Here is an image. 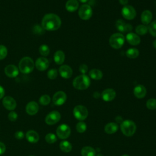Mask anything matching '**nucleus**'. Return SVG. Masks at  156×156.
I'll use <instances>...</instances> for the list:
<instances>
[{
	"mask_svg": "<svg viewBox=\"0 0 156 156\" xmlns=\"http://www.w3.org/2000/svg\"><path fill=\"white\" fill-rule=\"evenodd\" d=\"M126 54L129 58H135L139 55V51L134 48H130L127 50Z\"/></svg>",
	"mask_w": 156,
	"mask_h": 156,
	"instance_id": "obj_29",
	"label": "nucleus"
},
{
	"mask_svg": "<svg viewBox=\"0 0 156 156\" xmlns=\"http://www.w3.org/2000/svg\"><path fill=\"white\" fill-rule=\"evenodd\" d=\"M120 129L122 133L124 135H126V136H131L135 133L136 126L133 121L127 119L123 121L121 123Z\"/></svg>",
	"mask_w": 156,
	"mask_h": 156,
	"instance_id": "obj_4",
	"label": "nucleus"
},
{
	"mask_svg": "<svg viewBox=\"0 0 156 156\" xmlns=\"http://www.w3.org/2000/svg\"><path fill=\"white\" fill-rule=\"evenodd\" d=\"M148 31V27L144 24H140L135 28V32L137 34L140 35H145Z\"/></svg>",
	"mask_w": 156,
	"mask_h": 156,
	"instance_id": "obj_30",
	"label": "nucleus"
},
{
	"mask_svg": "<svg viewBox=\"0 0 156 156\" xmlns=\"http://www.w3.org/2000/svg\"><path fill=\"white\" fill-rule=\"evenodd\" d=\"M56 133L59 138L66 139L71 134V129L67 124H62L57 128Z\"/></svg>",
	"mask_w": 156,
	"mask_h": 156,
	"instance_id": "obj_8",
	"label": "nucleus"
},
{
	"mask_svg": "<svg viewBox=\"0 0 156 156\" xmlns=\"http://www.w3.org/2000/svg\"><path fill=\"white\" fill-rule=\"evenodd\" d=\"M125 38L121 33H115L111 35L109 38V44L114 49H119L124 44Z\"/></svg>",
	"mask_w": 156,
	"mask_h": 156,
	"instance_id": "obj_5",
	"label": "nucleus"
},
{
	"mask_svg": "<svg viewBox=\"0 0 156 156\" xmlns=\"http://www.w3.org/2000/svg\"><path fill=\"white\" fill-rule=\"evenodd\" d=\"M97 156H104L102 154H99Z\"/></svg>",
	"mask_w": 156,
	"mask_h": 156,
	"instance_id": "obj_49",
	"label": "nucleus"
},
{
	"mask_svg": "<svg viewBox=\"0 0 156 156\" xmlns=\"http://www.w3.org/2000/svg\"><path fill=\"white\" fill-rule=\"evenodd\" d=\"M115 26L118 30L122 33H125V32L129 33L132 30V26L129 23H126L122 20H117V21L116 22Z\"/></svg>",
	"mask_w": 156,
	"mask_h": 156,
	"instance_id": "obj_11",
	"label": "nucleus"
},
{
	"mask_svg": "<svg viewBox=\"0 0 156 156\" xmlns=\"http://www.w3.org/2000/svg\"><path fill=\"white\" fill-rule=\"evenodd\" d=\"M65 55L64 52L61 51V50H58L57 51L54 55V62H55L56 64L57 65H62L64 61H65Z\"/></svg>",
	"mask_w": 156,
	"mask_h": 156,
	"instance_id": "obj_24",
	"label": "nucleus"
},
{
	"mask_svg": "<svg viewBox=\"0 0 156 156\" xmlns=\"http://www.w3.org/2000/svg\"><path fill=\"white\" fill-rule=\"evenodd\" d=\"M39 106L35 101H30L27 103L26 107V111L29 115H34L38 112Z\"/></svg>",
	"mask_w": 156,
	"mask_h": 156,
	"instance_id": "obj_18",
	"label": "nucleus"
},
{
	"mask_svg": "<svg viewBox=\"0 0 156 156\" xmlns=\"http://www.w3.org/2000/svg\"><path fill=\"white\" fill-rule=\"evenodd\" d=\"M61 118L60 113L57 111H52L45 118V122L48 125H53L58 122Z\"/></svg>",
	"mask_w": 156,
	"mask_h": 156,
	"instance_id": "obj_10",
	"label": "nucleus"
},
{
	"mask_svg": "<svg viewBox=\"0 0 156 156\" xmlns=\"http://www.w3.org/2000/svg\"><path fill=\"white\" fill-rule=\"evenodd\" d=\"M82 156H95L96 151L92 147L85 146L81 150Z\"/></svg>",
	"mask_w": 156,
	"mask_h": 156,
	"instance_id": "obj_27",
	"label": "nucleus"
},
{
	"mask_svg": "<svg viewBox=\"0 0 156 156\" xmlns=\"http://www.w3.org/2000/svg\"><path fill=\"white\" fill-rule=\"evenodd\" d=\"M49 62L48 60L44 57L38 58L35 63V66L37 69L40 71H43L47 69L49 67Z\"/></svg>",
	"mask_w": 156,
	"mask_h": 156,
	"instance_id": "obj_13",
	"label": "nucleus"
},
{
	"mask_svg": "<svg viewBox=\"0 0 156 156\" xmlns=\"http://www.w3.org/2000/svg\"><path fill=\"white\" fill-rule=\"evenodd\" d=\"M118 129V126L115 122H109L104 127L105 132L108 134L115 133Z\"/></svg>",
	"mask_w": 156,
	"mask_h": 156,
	"instance_id": "obj_25",
	"label": "nucleus"
},
{
	"mask_svg": "<svg viewBox=\"0 0 156 156\" xmlns=\"http://www.w3.org/2000/svg\"><path fill=\"white\" fill-rule=\"evenodd\" d=\"M79 71L82 73V74H85L88 71V66L85 64H82L79 66Z\"/></svg>",
	"mask_w": 156,
	"mask_h": 156,
	"instance_id": "obj_41",
	"label": "nucleus"
},
{
	"mask_svg": "<svg viewBox=\"0 0 156 156\" xmlns=\"http://www.w3.org/2000/svg\"><path fill=\"white\" fill-rule=\"evenodd\" d=\"M7 55V49L2 44H0V60L4 59Z\"/></svg>",
	"mask_w": 156,
	"mask_h": 156,
	"instance_id": "obj_38",
	"label": "nucleus"
},
{
	"mask_svg": "<svg viewBox=\"0 0 156 156\" xmlns=\"http://www.w3.org/2000/svg\"><path fill=\"white\" fill-rule=\"evenodd\" d=\"M51 102V98L48 94H43L39 99V103L42 105H47Z\"/></svg>",
	"mask_w": 156,
	"mask_h": 156,
	"instance_id": "obj_32",
	"label": "nucleus"
},
{
	"mask_svg": "<svg viewBox=\"0 0 156 156\" xmlns=\"http://www.w3.org/2000/svg\"><path fill=\"white\" fill-rule=\"evenodd\" d=\"M8 118H9V119L10 121L14 122V121H15L17 119V118H18V114H17L16 112H13V111H12V112H10L9 113V115H8Z\"/></svg>",
	"mask_w": 156,
	"mask_h": 156,
	"instance_id": "obj_40",
	"label": "nucleus"
},
{
	"mask_svg": "<svg viewBox=\"0 0 156 156\" xmlns=\"http://www.w3.org/2000/svg\"><path fill=\"white\" fill-rule=\"evenodd\" d=\"M133 94L138 99L143 98L146 94V89L143 85H138L133 89Z\"/></svg>",
	"mask_w": 156,
	"mask_h": 156,
	"instance_id": "obj_21",
	"label": "nucleus"
},
{
	"mask_svg": "<svg viewBox=\"0 0 156 156\" xmlns=\"http://www.w3.org/2000/svg\"><path fill=\"white\" fill-rule=\"evenodd\" d=\"M15 137L16 139L21 140V139H23L24 137V132L23 131H21V130L16 131L15 133Z\"/></svg>",
	"mask_w": 156,
	"mask_h": 156,
	"instance_id": "obj_42",
	"label": "nucleus"
},
{
	"mask_svg": "<svg viewBox=\"0 0 156 156\" xmlns=\"http://www.w3.org/2000/svg\"><path fill=\"white\" fill-rule=\"evenodd\" d=\"M126 40L127 42L133 46H136L140 43V37L134 33L132 32H129L126 35Z\"/></svg>",
	"mask_w": 156,
	"mask_h": 156,
	"instance_id": "obj_19",
	"label": "nucleus"
},
{
	"mask_svg": "<svg viewBox=\"0 0 156 156\" xmlns=\"http://www.w3.org/2000/svg\"><path fill=\"white\" fill-rule=\"evenodd\" d=\"M26 138L27 140L31 143H37L40 139L38 133L33 130H28L26 133Z\"/></svg>",
	"mask_w": 156,
	"mask_h": 156,
	"instance_id": "obj_20",
	"label": "nucleus"
},
{
	"mask_svg": "<svg viewBox=\"0 0 156 156\" xmlns=\"http://www.w3.org/2000/svg\"><path fill=\"white\" fill-rule=\"evenodd\" d=\"M19 69L14 65H8L4 68L5 75L11 78L16 77L19 74Z\"/></svg>",
	"mask_w": 156,
	"mask_h": 156,
	"instance_id": "obj_15",
	"label": "nucleus"
},
{
	"mask_svg": "<svg viewBox=\"0 0 156 156\" xmlns=\"http://www.w3.org/2000/svg\"><path fill=\"white\" fill-rule=\"evenodd\" d=\"M5 149H6L5 145L3 143L0 142V155L3 154L5 152Z\"/></svg>",
	"mask_w": 156,
	"mask_h": 156,
	"instance_id": "obj_43",
	"label": "nucleus"
},
{
	"mask_svg": "<svg viewBox=\"0 0 156 156\" xmlns=\"http://www.w3.org/2000/svg\"><path fill=\"white\" fill-rule=\"evenodd\" d=\"M4 94H5V90L4 88L1 85H0V99L4 97Z\"/></svg>",
	"mask_w": 156,
	"mask_h": 156,
	"instance_id": "obj_44",
	"label": "nucleus"
},
{
	"mask_svg": "<svg viewBox=\"0 0 156 156\" xmlns=\"http://www.w3.org/2000/svg\"><path fill=\"white\" fill-rule=\"evenodd\" d=\"M148 30H149V33L153 37H156V20H155L150 23V24L148 27Z\"/></svg>",
	"mask_w": 156,
	"mask_h": 156,
	"instance_id": "obj_36",
	"label": "nucleus"
},
{
	"mask_svg": "<svg viewBox=\"0 0 156 156\" xmlns=\"http://www.w3.org/2000/svg\"><path fill=\"white\" fill-rule=\"evenodd\" d=\"M44 29L42 27V26H40L39 25H35L33 27V32L34 34L37 35H41L44 33Z\"/></svg>",
	"mask_w": 156,
	"mask_h": 156,
	"instance_id": "obj_39",
	"label": "nucleus"
},
{
	"mask_svg": "<svg viewBox=\"0 0 156 156\" xmlns=\"http://www.w3.org/2000/svg\"><path fill=\"white\" fill-rule=\"evenodd\" d=\"M90 83V77L85 74H82L74 78L73 82V85L77 90H83L89 87Z\"/></svg>",
	"mask_w": 156,
	"mask_h": 156,
	"instance_id": "obj_3",
	"label": "nucleus"
},
{
	"mask_svg": "<svg viewBox=\"0 0 156 156\" xmlns=\"http://www.w3.org/2000/svg\"><path fill=\"white\" fill-rule=\"evenodd\" d=\"M99 96H100V94H99L98 92H94L93 94V96L96 98H98L99 97Z\"/></svg>",
	"mask_w": 156,
	"mask_h": 156,
	"instance_id": "obj_46",
	"label": "nucleus"
},
{
	"mask_svg": "<svg viewBox=\"0 0 156 156\" xmlns=\"http://www.w3.org/2000/svg\"><path fill=\"white\" fill-rule=\"evenodd\" d=\"M153 46L154 48L156 49V40H155L154 41H153Z\"/></svg>",
	"mask_w": 156,
	"mask_h": 156,
	"instance_id": "obj_47",
	"label": "nucleus"
},
{
	"mask_svg": "<svg viewBox=\"0 0 156 156\" xmlns=\"http://www.w3.org/2000/svg\"><path fill=\"white\" fill-rule=\"evenodd\" d=\"M62 21L60 17L54 13L45 15L41 21L42 27L46 30L54 31L60 28Z\"/></svg>",
	"mask_w": 156,
	"mask_h": 156,
	"instance_id": "obj_1",
	"label": "nucleus"
},
{
	"mask_svg": "<svg viewBox=\"0 0 156 156\" xmlns=\"http://www.w3.org/2000/svg\"><path fill=\"white\" fill-rule=\"evenodd\" d=\"M49 52H50L49 48L46 44H41L39 47V52L43 57L48 56L49 54Z\"/></svg>",
	"mask_w": 156,
	"mask_h": 156,
	"instance_id": "obj_31",
	"label": "nucleus"
},
{
	"mask_svg": "<svg viewBox=\"0 0 156 156\" xmlns=\"http://www.w3.org/2000/svg\"><path fill=\"white\" fill-rule=\"evenodd\" d=\"M146 107L150 110L156 109V99L151 98L148 99L146 102Z\"/></svg>",
	"mask_w": 156,
	"mask_h": 156,
	"instance_id": "obj_34",
	"label": "nucleus"
},
{
	"mask_svg": "<svg viewBox=\"0 0 156 156\" xmlns=\"http://www.w3.org/2000/svg\"><path fill=\"white\" fill-rule=\"evenodd\" d=\"M76 127L79 133H83L87 129V124L83 121H80L76 124Z\"/></svg>",
	"mask_w": 156,
	"mask_h": 156,
	"instance_id": "obj_35",
	"label": "nucleus"
},
{
	"mask_svg": "<svg viewBox=\"0 0 156 156\" xmlns=\"http://www.w3.org/2000/svg\"><path fill=\"white\" fill-rule=\"evenodd\" d=\"M58 75V71L56 69L52 68L49 69L47 73L48 77L50 79H54L57 77Z\"/></svg>",
	"mask_w": 156,
	"mask_h": 156,
	"instance_id": "obj_37",
	"label": "nucleus"
},
{
	"mask_svg": "<svg viewBox=\"0 0 156 156\" xmlns=\"http://www.w3.org/2000/svg\"><path fill=\"white\" fill-rule=\"evenodd\" d=\"M101 96L104 101H112L115 99L116 96V92L112 88H107L102 91Z\"/></svg>",
	"mask_w": 156,
	"mask_h": 156,
	"instance_id": "obj_16",
	"label": "nucleus"
},
{
	"mask_svg": "<svg viewBox=\"0 0 156 156\" xmlns=\"http://www.w3.org/2000/svg\"><path fill=\"white\" fill-rule=\"evenodd\" d=\"M89 76L94 80H100L102 78L103 74L102 71L98 69H93L89 72Z\"/></svg>",
	"mask_w": 156,
	"mask_h": 156,
	"instance_id": "obj_26",
	"label": "nucleus"
},
{
	"mask_svg": "<svg viewBox=\"0 0 156 156\" xmlns=\"http://www.w3.org/2000/svg\"><path fill=\"white\" fill-rule=\"evenodd\" d=\"M2 104L4 107L8 110H13L16 107V101L11 96H5L2 99Z\"/></svg>",
	"mask_w": 156,
	"mask_h": 156,
	"instance_id": "obj_14",
	"label": "nucleus"
},
{
	"mask_svg": "<svg viewBox=\"0 0 156 156\" xmlns=\"http://www.w3.org/2000/svg\"><path fill=\"white\" fill-rule=\"evenodd\" d=\"M122 156H129V155H127V154H124V155H122Z\"/></svg>",
	"mask_w": 156,
	"mask_h": 156,
	"instance_id": "obj_50",
	"label": "nucleus"
},
{
	"mask_svg": "<svg viewBox=\"0 0 156 156\" xmlns=\"http://www.w3.org/2000/svg\"><path fill=\"white\" fill-rule=\"evenodd\" d=\"M60 149L64 152H69L72 150V145L68 141H62L59 144Z\"/></svg>",
	"mask_w": 156,
	"mask_h": 156,
	"instance_id": "obj_28",
	"label": "nucleus"
},
{
	"mask_svg": "<svg viewBox=\"0 0 156 156\" xmlns=\"http://www.w3.org/2000/svg\"><path fill=\"white\" fill-rule=\"evenodd\" d=\"M65 7L69 12H75L79 7V2L77 0H68L65 4Z\"/></svg>",
	"mask_w": 156,
	"mask_h": 156,
	"instance_id": "obj_23",
	"label": "nucleus"
},
{
	"mask_svg": "<svg viewBox=\"0 0 156 156\" xmlns=\"http://www.w3.org/2000/svg\"><path fill=\"white\" fill-rule=\"evenodd\" d=\"M58 71L61 77L65 79L70 78L73 74L72 68L67 65L60 66V67L59 68Z\"/></svg>",
	"mask_w": 156,
	"mask_h": 156,
	"instance_id": "obj_17",
	"label": "nucleus"
},
{
	"mask_svg": "<svg viewBox=\"0 0 156 156\" xmlns=\"http://www.w3.org/2000/svg\"><path fill=\"white\" fill-rule=\"evenodd\" d=\"M152 19V13L150 10H144L141 15V21L144 25H147L151 23Z\"/></svg>",
	"mask_w": 156,
	"mask_h": 156,
	"instance_id": "obj_22",
	"label": "nucleus"
},
{
	"mask_svg": "<svg viewBox=\"0 0 156 156\" xmlns=\"http://www.w3.org/2000/svg\"><path fill=\"white\" fill-rule=\"evenodd\" d=\"M78 14L80 18L83 20H87L91 17L93 10L88 4H83L79 8Z\"/></svg>",
	"mask_w": 156,
	"mask_h": 156,
	"instance_id": "obj_7",
	"label": "nucleus"
},
{
	"mask_svg": "<svg viewBox=\"0 0 156 156\" xmlns=\"http://www.w3.org/2000/svg\"><path fill=\"white\" fill-rule=\"evenodd\" d=\"M45 140L47 143L52 144L57 141V138L55 134L52 133H49L46 134V135L45 136Z\"/></svg>",
	"mask_w": 156,
	"mask_h": 156,
	"instance_id": "obj_33",
	"label": "nucleus"
},
{
	"mask_svg": "<svg viewBox=\"0 0 156 156\" xmlns=\"http://www.w3.org/2000/svg\"><path fill=\"white\" fill-rule=\"evenodd\" d=\"M34 62L29 57H24L21 59L18 63L19 71L23 74L30 73L34 68Z\"/></svg>",
	"mask_w": 156,
	"mask_h": 156,
	"instance_id": "obj_2",
	"label": "nucleus"
},
{
	"mask_svg": "<svg viewBox=\"0 0 156 156\" xmlns=\"http://www.w3.org/2000/svg\"><path fill=\"white\" fill-rule=\"evenodd\" d=\"M80 2H82V3H85V2H87L88 0H79Z\"/></svg>",
	"mask_w": 156,
	"mask_h": 156,
	"instance_id": "obj_48",
	"label": "nucleus"
},
{
	"mask_svg": "<svg viewBox=\"0 0 156 156\" xmlns=\"http://www.w3.org/2000/svg\"><path fill=\"white\" fill-rule=\"evenodd\" d=\"M66 100V94L62 91L56 92L52 97V102L56 105H63Z\"/></svg>",
	"mask_w": 156,
	"mask_h": 156,
	"instance_id": "obj_12",
	"label": "nucleus"
},
{
	"mask_svg": "<svg viewBox=\"0 0 156 156\" xmlns=\"http://www.w3.org/2000/svg\"><path fill=\"white\" fill-rule=\"evenodd\" d=\"M73 115L77 119L83 121L87 118L88 112L87 108L85 106L79 105L74 108Z\"/></svg>",
	"mask_w": 156,
	"mask_h": 156,
	"instance_id": "obj_6",
	"label": "nucleus"
},
{
	"mask_svg": "<svg viewBox=\"0 0 156 156\" xmlns=\"http://www.w3.org/2000/svg\"><path fill=\"white\" fill-rule=\"evenodd\" d=\"M128 0H119V2L121 4V5H124V6H125V5H127V3H128Z\"/></svg>",
	"mask_w": 156,
	"mask_h": 156,
	"instance_id": "obj_45",
	"label": "nucleus"
},
{
	"mask_svg": "<svg viewBox=\"0 0 156 156\" xmlns=\"http://www.w3.org/2000/svg\"><path fill=\"white\" fill-rule=\"evenodd\" d=\"M29 156H34V155H29Z\"/></svg>",
	"mask_w": 156,
	"mask_h": 156,
	"instance_id": "obj_51",
	"label": "nucleus"
},
{
	"mask_svg": "<svg viewBox=\"0 0 156 156\" xmlns=\"http://www.w3.org/2000/svg\"><path fill=\"white\" fill-rule=\"evenodd\" d=\"M121 13L122 16L128 20H133L136 16V10L132 6L129 5H127L123 7L121 10Z\"/></svg>",
	"mask_w": 156,
	"mask_h": 156,
	"instance_id": "obj_9",
	"label": "nucleus"
}]
</instances>
